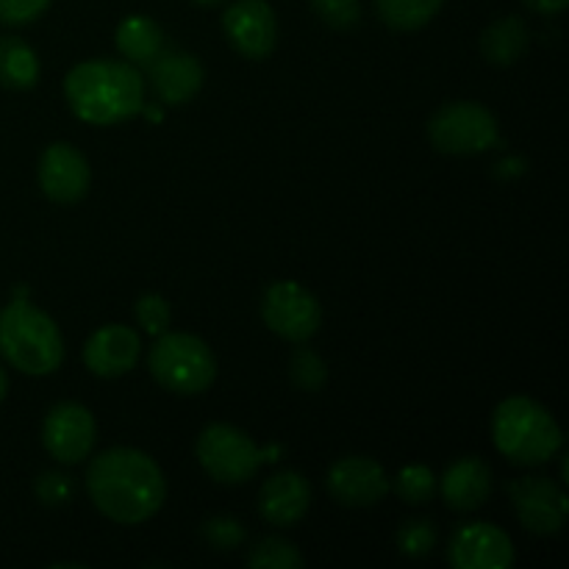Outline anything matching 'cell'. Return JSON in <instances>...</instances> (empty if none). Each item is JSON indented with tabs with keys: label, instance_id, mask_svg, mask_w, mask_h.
<instances>
[{
	"label": "cell",
	"instance_id": "34",
	"mask_svg": "<svg viewBox=\"0 0 569 569\" xmlns=\"http://www.w3.org/2000/svg\"><path fill=\"white\" fill-rule=\"evenodd\" d=\"M192 3H198V6H220L222 0H192Z\"/></svg>",
	"mask_w": 569,
	"mask_h": 569
},
{
	"label": "cell",
	"instance_id": "17",
	"mask_svg": "<svg viewBox=\"0 0 569 569\" xmlns=\"http://www.w3.org/2000/svg\"><path fill=\"white\" fill-rule=\"evenodd\" d=\"M311 506V487L300 472H278L264 481L259 492V515L270 526L292 528L306 517Z\"/></svg>",
	"mask_w": 569,
	"mask_h": 569
},
{
	"label": "cell",
	"instance_id": "30",
	"mask_svg": "<svg viewBox=\"0 0 569 569\" xmlns=\"http://www.w3.org/2000/svg\"><path fill=\"white\" fill-rule=\"evenodd\" d=\"M133 315H137L139 326H142L148 333H153V337H161V333L170 328V320H172L170 303H167L161 295H142V298L137 300Z\"/></svg>",
	"mask_w": 569,
	"mask_h": 569
},
{
	"label": "cell",
	"instance_id": "3",
	"mask_svg": "<svg viewBox=\"0 0 569 569\" xmlns=\"http://www.w3.org/2000/svg\"><path fill=\"white\" fill-rule=\"evenodd\" d=\"M495 448L520 467H539L565 448V433L542 403L531 398H506L492 417Z\"/></svg>",
	"mask_w": 569,
	"mask_h": 569
},
{
	"label": "cell",
	"instance_id": "4",
	"mask_svg": "<svg viewBox=\"0 0 569 569\" xmlns=\"http://www.w3.org/2000/svg\"><path fill=\"white\" fill-rule=\"evenodd\" d=\"M0 356L26 376H50L64 361V339L53 317L14 298L0 311Z\"/></svg>",
	"mask_w": 569,
	"mask_h": 569
},
{
	"label": "cell",
	"instance_id": "14",
	"mask_svg": "<svg viewBox=\"0 0 569 569\" xmlns=\"http://www.w3.org/2000/svg\"><path fill=\"white\" fill-rule=\"evenodd\" d=\"M448 559L456 569H509L515 565V545L492 522H467L450 539Z\"/></svg>",
	"mask_w": 569,
	"mask_h": 569
},
{
	"label": "cell",
	"instance_id": "18",
	"mask_svg": "<svg viewBox=\"0 0 569 569\" xmlns=\"http://www.w3.org/2000/svg\"><path fill=\"white\" fill-rule=\"evenodd\" d=\"M442 500L453 511H476L492 495V470L478 456L453 461L439 481Z\"/></svg>",
	"mask_w": 569,
	"mask_h": 569
},
{
	"label": "cell",
	"instance_id": "10",
	"mask_svg": "<svg viewBox=\"0 0 569 569\" xmlns=\"http://www.w3.org/2000/svg\"><path fill=\"white\" fill-rule=\"evenodd\" d=\"M511 503L522 526L539 537H550L565 528L569 515V500L565 489L550 478H520L509 487Z\"/></svg>",
	"mask_w": 569,
	"mask_h": 569
},
{
	"label": "cell",
	"instance_id": "24",
	"mask_svg": "<svg viewBox=\"0 0 569 569\" xmlns=\"http://www.w3.org/2000/svg\"><path fill=\"white\" fill-rule=\"evenodd\" d=\"M395 492L409 506H422L437 495V476L426 465H409L395 478Z\"/></svg>",
	"mask_w": 569,
	"mask_h": 569
},
{
	"label": "cell",
	"instance_id": "11",
	"mask_svg": "<svg viewBox=\"0 0 569 569\" xmlns=\"http://www.w3.org/2000/svg\"><path fill=\"white\" fill-rule=\"evenodd\" d=\"M222 31L244 59H267L278 42L276 11L267 0H237L222 14Z\"/></svg>",
	"mask_w": 569,
	"mask_h": 569
},
{
	"label": "cell",
	"instance_id": "8",
	"mask_svg": "<svg viewBox=\"0 0 569 569\" xmlns=\"http://www.w3.org/2000/svg\"><path fill=\"white\" fill-rule=\"evenodd\" d=\"M261 320L287 342L303 345L320 331L322 309L298 281H276L261 298Z\"/></svg>",
	"mask_w": 569,
	"mask_h": 569
},
{
	"label": "cell",
	"instance_id": "22",
	"mask_svg": "<svg viewBox=\"0 0 569 569\" xmlns=\"http://www.w3.org/2000/svg\"><path fill=\"white\" fill-rule=\"evenodd\" d=\"M442 6L445 0H376L378 17L395 31H417L428 26Z\"/></svg>",
	"mask_w": 569,
	"mask_h": 569
},
{
	"label": "cell",
	"instance_id": "28",
	"mask_svg": "<svg viewBox=\"0 0 569 569\" xmlns=\"http://www.w3.org/2000/svg\"><path fill=\"white\" fill-rule=\"evenodd\" d=\"M200 533H203L206 545L220 550V553L237 550L244 542V526L239 520H233V517H211V520L203 522Z\"/></svg>",
	"mask_w": 569,
	"mask_h": 569
},
{
	"label": "cell",
	"instance_id": "19",
	"mask_svg": "<svg viewBox=\"0 0 569 569\" xmlns=\"http://www.w3.org/2000/svg\"><path fill=\"white\" fill-rule=\"evenodd\" d=\"M117 50L133 67H148L164 50V31L156 20L144 14L126 17L117 26Z\"/></svg>",
	"mask_w": 569,
	"mask_h": 569
},
{
	"label": "cell",
	"instance_id": "9",
	"mask_svg": "<svg viewBox=\"0 0 569 569\" xmlns=\"http://www.w3.org/2000/svg\"><path fill=\"white\" fill-rule=\"evenodd\" d=\"M98 426L87 406L59 403L48 411L42 426V442L61 465H81L94 448Z\"/></svg>",
	"mask_w": 569,
	"mask_h": 569
},
{
	"label": "cell",
	"instance_id": "20",
	"mask_svg": "<svg viewBox=\"0 0 569 569\" xmlns=\"http://www.w3.org/2000/svg\"><path fill=\"white\" fill-rule=\"evenodd\" d=\"M528 42H531V31L522 17H500L481 33V53L489 64L511 67L526 53Z\"/></svg>",
	"mask_w": 569,
	"mask_h": 569
},
{
	"label": "cell",
	"instance_id": "29",
	"mask_svg": "<svg viewBox=\"0 0 569 569\" xmlns=\"http://www.w3.org/2000/svg\"><path fill=\"white\" fill-rule=\"evenodd\" d=\"M33 495L42 500L44 506L56 509V506H67L76 495V478H70L67 472H42V476L33 481Z\"/></svg>",
	"mask_w": 569,
	"mask_h": 569
},
{
	"label": "cell",
	"instance_id": "7",
	"mask_svg": "<svg viewBox=\"0 0 569 569\" xmlns=\"http://www.w3.org/2000/svg\"><path fill=\"white\" fill-rule=\"evenodd\" d=\"M200 467L226 487H239L256 476L261 465V450L256 448L253 439L237 426L228 422H211L200 431L198 445H194Z\"/></svg>",
	"mask_w": 569,
	"mask_h": 569
},
{
	"label": "cell",
	"instance_id": "5",
	"mask_svg": "<svg viewBox=\"0 0 569 569\" xmlns=\"http://www.w3.org/2000/svg\"><path fill=\"white\" fill-rule=\"evenodd\" d=\"M148 367L156 381L172 395H200L214 383L217 359L203 339L164 331L150 348Z\"/></svg>",
	"mask_w": 569,
	"mask_h": 569
},
{
	"label": "cell",
	"instance_id": "12",
	"mask_svg": "<svg viewBox=\"0 0 569 569\" xmlns=\"http://www.w3.org/2000/svg\"><path fill=\"white\" fill-rule=\"evenodd\" d=\"M326 483L331 498L348 509H367V506L381 503L392 489L387 470L367 456H345L333 461Z\"/></svg>",
	"mask_w": 569,
	"mask_h": 569
},
{
	"label": "cell",
	"instance_id": "33",
	"mask_svg": "<svg viewBox=\"0 0 569 569\" xmlns=\"http://www.w3.org/2000/svg\"><path fill=\"white\" fill-rule=\"evenodd\" d=\"M6 392H9V376H6V370L0 367V400L6 398Z\"/></svg>",
	"mask_w": 569,
	"mask_h": 569
},
{
	"label": "cell",
	"instance_id": "16",
	"mask_svg": "<svg viewBox=\"0 0 569 569\" xmlns=\"http://www.w3.org/2000/svg\"><path fill=\"white\" fill-rule=\"evenodd\" d=\"M148 81L164 106H183L200 92L206 81L203 64L183 50H161L148 64Z\"/></svg>",
	"mask_w": 569,
	"mask_h": 569
},
{
	"label": "cell",
	"instance_id": "32",
	"mask_svg": "<svg viewBox=\"0 0 569 569\" xmlns=\"http://www.w3.org/2000/svg\"><path fill=\"white\" fill-rule=\"evenodd\" d=\"M528 9L539 11V14H561L567 9L569 0H522Z\"/></svg>",
	"mask_w": 569,
	"mask_h": 569
},
{
	"label": "cell",
	"instance_id": "31",
	"mask_svg": "<svg viewBox=\"0 0 569 569\" xmlns=\"http://www.w3.org/2000/svg\"><path fill=\"white\" fill-rule=\"evenodd\" d=\"M53 0H0V22L3 26H28L48 11Z\"/></svg>",
	"mask_w": 569,
	"mask_h": 569
},
{
	"label": "cell",
	"instance_id": "13",
	"mask_svg": "<svg viewBox=\"0 0 569 569\" xmlns=\"http://www.w3.org/2000/svg\"><path fill=\"white\" fill-rule=\"evenodd\" d=\"M92 172L89 161L70 142H53L39 159V187L53 203L72 206L87 198Z\"/></svg>",
	"mask_w": 569,
	"mask_h": 569
},
{
	"label": "cell",
	"instance_id": "6",
	"mask_svg": "<svg viewBox=\"0 0 569 569\" xmlns=\"http://www.w3.org/2000/svg\"><path fill=\"white\" fill-rule=\"evenodd\" d=\"M428 139L439 153L478 156L500 142L498 120L492 111L472 100L448 103L428 122Z\"/></svg>",
	"mask_w": 569,
	"mask_h": 569
},
{
	"label": "cell",
	"instance_id": "25",
	"mask_svg": "<svg viewBox=\"0 0 569 569\" xmlns=\"http://www.w3.org/2000/svg\"><path fill=\"white\" fill-rule=\"evenodd\" d=\"M437 526L431 520H409L398 528V548L400 553L409 556V559H422V556L431 553L437 548Z\"/></svg>",
	"mask_w": 569,
	"mask_h": 569
},
{
	"label": "cell",
	"instance_id": "21",
	"mask_svg": "<svg viewBox=\"0 0 569 569\" xmlns=\"http://www.w3.org/2000/svg\"><path fill=\"white\" fill-rule=\"evenodd\" d=\"M39 56L20 37H0V87L6 89H33L39 81Z\"/></svg>",
	"mask_w": 569,
	"mask_h": 569
},
{
	"label": "cell",
	"instance_id": "23",
	"mask_svg": "<svg viewBox=\"0 0 569 569\" xmlns=\"http://www.w3.org/2000/svg\"><path fill=\"white\" fill-rule=\"evenodd\" d=\"M248 565L253 569H298L306 565V559L289 539L267 537L250 548Z\"/></svg>",
	"mask_w": 569,
	"mask_h": 569
},
{
	"label": "cell",
	"instance_id": "1",
	"mask_svg": "<svg viewBox=\"0 0 569 569\" xmlns=\"http://www.w3.org/2000/svg\"><path fill=\"white\" fill-rule=\"evenodd\" d=\"M87 492L94 509L122 526H139L164 506L161 467L137 448H111L94 456L87 470Z\"/></svg>",
	"mask_w": 569,
	"mask_h": 569
},
{
	"label": "cell",
	"instance_id": "26",
	"mask_svg": "<svg viewBox=\"0 0 569 569\" xmlns=\"http://www.w3.org/2000/svg\"><path fill=\"white\" fill-rule=\"evenodd\" d=\"M289 376H292L295 387L303 389V392H317V389L326 383L328 367L315 350L298 348L295 350L292 361H289Z\"/></svg>",
	"mask_w": 569,
	"mask_h": 569
},
{
	"label": "cell",
	"instance_id": "2",
	"mask_svg": "<svg viewBox=\"0 0 569 569\" xmlns=\"http://www.w3.org/2000/svg\"><path fill=\"white\" fill-rule=\"evenodd\" d=\"M72 114L89 126H114L144 111V78L128 61L89 59L64 78Z\"/></svg>",
	"mask_w": 569,
	"mask_h": 569
},
{
	"label": "cell",
	"instance_id": "15",
	"mask_svg": "<svg viewBox=\"0 0 569 569\" xmlns=\"http://www.w3.org/2000/svg\"><path fill=\"white\" fill-rule=\"evenodd\" d=\"M142 339L128 326H103L83 345V365L98 378H120L137 367Z\"/></svg>",
	"mask_w": 569,
	"mask_h": 569
},
{
	"label": "cell",
	"instance_id": "27",
	"mask_svg": "<svg viewBox=\"0 0 569 569\" xmlns=\"http://www.w3.org/2000/svg\"><path fill=\"white\" fill-rule=\"evenodd\" d=\"M311 11L326 26L337 28V31H348V28L359 26L361 0H311Z\"/></svg>",
	"mask_w": 569,
	"mask_h": 569
}]
</instances>
